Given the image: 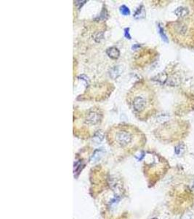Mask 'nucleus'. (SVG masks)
<instances>
[{"mask_svg": "<svg viewBox=\"0 0 194 219\" xmlns=\"http://www.w3.org/2000/svg\"><path fill=\"white\" fill-rule=\"evenodd\" d=\"M188 13H189V12H188V10L185 8H178L175 11H174V13H175L178 17H180V18H186V16H188Z\"/></svg>", "mask_w": 194, "mask_h": 219, "instance_id": "6", "label": "nucleus"}, {"mask_svg": "<svg viewBox=\"0 0 194 219\" xmlns=\"http://www.w3.org/2000/svg\"><path fill=\"white\" fill-rule=\"evenodd\" d=\"M101 156H102V153H101V151H100V150H97V151H96L94 153L93 156H92L91 161L92 162H97L98 159H100Z\"/></svg>", "mask_w": 194, "mask_h": 219, "instance_id": "8", "label": "nucleus"}, {"mask_svg": "<svg viewBox=\"0 0 194 219\" xmlns=\"http://www.w3.org/2000/svg\"><path fill=\"white\" fill-rule=\"evenodd\" d=\"M173 40L180 45H194V20L184 18L172 22L167 27Z\"/></svg>", "mask_w": 194, "mask_h": 219, "instance_id": "1", "label": "nucleus"}, {"mask_svg": "<svg viewBox=\"0 0 194 219\" xmlns=\"http://www.w3.org/2000/svg\"><path fill=\"white\" fill-rule=\"evenodd\" d=\"M111 140L120 147H127L131 144L134 139V133L132 128L128 126H116L113 128L111 132Z\"/></svg>", "mask_w": 194, "mask_h": 219, "instance_id": "3", "label": "nucleus"}, {"mask_svg": "<svg viewBox=\"0 0 194 219\" xmlns=\"http://www.w3.org/2000/svg\"><path fill=\"white\" fill-rule=\"evenodd\" d=\"M106 53L111 59H118L119 57V54H120L119 50H118L117 48H115V47H111V48L107 49Z\"/></svg>", "mask_w": 194, "mask_h": 219, "instance_id": "5", "label": "nucleus"}, {"mask_svg": "<svg viewBox=\"0 0 194 219\" xmlns=\"http://www.w3.org/2000/svg\"><path fill=\"white\" fill-rule=\"evenodd\" d=\"M119 74H120V73H119V71L118 70V67H114V68H113L112 70H111V73H110V75H111V76L113 78H117L119 75Z\"/></svg>", "mask_w": 194, "mask_h": 219, "instance_id": "9", "label": "nucleus"}, {"mask_svg": "<svg viewBox=\"0 0 194 219\" xmlns=\"http://www.w3.org/2000/svg\"><path fill=\"white\" fill-rule=\"evenodd\" d=\"M125 31V37H126L127 39H131V37H130V35H129V29H125L124 30Z\"/></svg>", "mask_w": 194, "mask_h": 219, "instance_id": "14", "label": "nucleus"}, {"mask_svg": "<svg viewBox=\"0 0 194 219\" xmlns=\"http://www.w3.org/2000/svg\"><path fill=\"white\" fill-rule=\"evenodd\" d=\"M103 136L101 134L97 133L95 135L94 138H93V140L95 141L97 143H100V142L103 140Z\"/></svg>", "mask_w": 194, "mask_h": 219, "instance_id": "11", "label": "nucleus"}, {"mask_svg": "<svg viewBox=\"0 0 194 219\" xmlns=\"http://www.w3.org/2000/svg\"><path fill=\"white\" fill-rule=\"evenodd\" d=\"M120 12L124 16H129V13H130L129 8L125 5H122V6L120 7Z\"/></svg>", "mask_w": 194, "mask_h": 219, "instance_id": "10", "label": "nucleus"}, {"mask_svg": "<svg viewBox=\"0 0 194 219\" xmlns=\"http://www.w3.org/2000/svg\"><path fill=\"white\" fill-rule=\"evenodd\" d=\"M159 31H160V34H161V35H162V39H163L164 40L166 41V42H168L167 38H166V36H165V34L163 33L164 32L163 29H162L160 27H159Z\"/></svg>", "mask_w": 194, "mask_h": 219, "instance_id": "13", "label": "nucleus"}, {"mask_svg": "<svg viewBox=\"0 0 194 219\" xmlns=\"http://www.w3.org/2000/svg\"><path fill=\"white\" fill-rule=\"evenodd\" d=\"M132 107L137 114H143L148 112L152 103V96L148 90H137L132 93L130 98Z\"/></svg>", "mask_w": 194, "mask_h": 219, "instance_id": "2", "label": "nucleus"}, {"mask_svg": "<svg viewBox=\"0 0 194 219\" xmlns=\"http://www.w3.org/2000/svg\"><path fill=\"white\" fill-rule=\"evenodd\" d=\"M183 147H184L183 145H178L177 148H175V153L177 154V155H180V154H182L183 151L185 150Z\"/></svg>", "mask_w": 194, "mask_h": 219, "instance_id": "12", "label": "nucleus"}, {"mask_svg": "<svg viewBox=\"0 0 194 219\" xmlns=\"http://www.w3.org/2000/svg\"><path fill=\"white\" fill-rule=\"evenodd\" d=\"M152 219H157L156 218H152Z\"/></svg>", "mask_w": 194, "mask_h": 219, "instance_id": "15", "label": "nucleus"}, {"mask_svg": "<svg viewBox=\"0 0 194 219\" xmlns=\"http://www.w3.org/2000/svg\"><path fill=\"white\" fill-rule=\"evenodd\" d=\"M100 118H101L100 114H99L97 112H95V111H91L87 115V118L85 119V123L88 125L94 126V125L97 124L99 123Z\"/></svg>", "mask_w": 194, "mask_h": 219, "instance_id": "4", "label": "nucleus"}, {"mask_svg": "<svg viewBox=\"0 0 194 219\" xmlns=\"http://www.w3.org/2000/svg\"><path fill=\"white\" fill-rule=\"evenodd\" d=\"M145 16V11L143 7H141L140 8H139L137 10V12L135 14L134 17L135 18H143Z\"/></svg>", "mask_w": 194, "mask_h": 219, "instance_id": "7", "label": "nucleus"}]
</instances>
